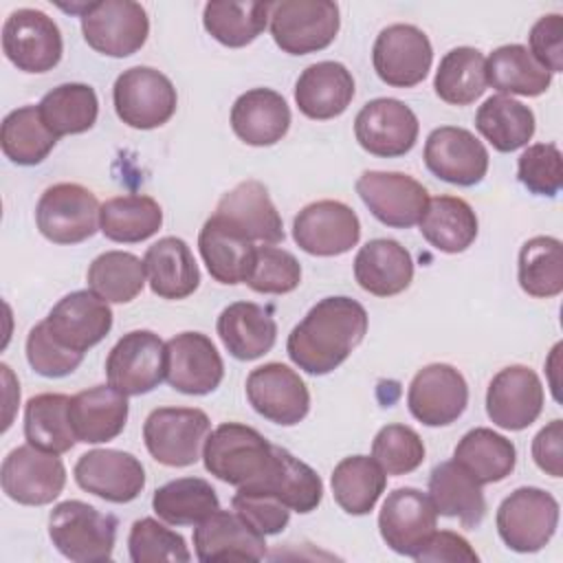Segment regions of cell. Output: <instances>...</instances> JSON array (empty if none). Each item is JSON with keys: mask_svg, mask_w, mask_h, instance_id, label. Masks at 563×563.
Returning <instances> with one entry per match:
<instances>
[{"mask_svg": "<svg viewBox=\"0 0 563 563\" xmlns=\"http://www.w3.org/2000/svg\"><path fill=\"white\" fill-rule=\"evenodd\" d=\"M75 482L90 495L112 504H128L145 488V468L128 451L92 449L75 464Z\"/></svg>", "mask_w": 563, "mask_h": 563, "instance_id": "7402d4cb", "label": "cell"}, {"mask_svg": "<svg viewBox=\"0 0 563 563\" xmlns=\"http://www.w3.org/2000/svg\"><path fill=\"white\" fill-rule=\"evenodd\" d=\"M209 416L196 407H158L143 424V440L150 455L165 466H191L198 462L207 435Z\"/></svg>", "mask_w": 563, "mask_h": 563, "instance_id": "8992f818", "label": "cell"}, {"mask_svg": "<svg viewBox=\"0 0 563 563\" xmlns=\"http://www.w3.org/2000/svg\"><path fill=\"white\" fill-rule=\"evenodd\" d=\"M231 506L264 537L282 532L290 519V508L284 501L253 486H240L231 499Z\"/></svg>", "mask_w": 563, "mask_h": 563, "instance_id": "9f6ffc18", "label": "cell"}, {"mask_svg": "<svg viewBox=\"0 0 563 563\" xmlns=\"http://www.w3.org/2000/svg\"><path fill=\"white\" fill-rule=\"evenodd\" d=\"M271 2H233L213 0L205 4L202 24L205 31L229 48H242L257 40L266 29Z\"/></svg>", "mask_w": 563, "mask_h": 563, "instance_id": "ee69618b", "label": "cell"}, {"mask_svg": "<svg viewBox=\"0 0 563 563\" xmlns=\"http://www.w3.org/2000/svg\"><path fill=\"white\" fill-rule=\"evenodd\" d=\"M356 194L378 222L394 229L418 224L429 205L427 187L402 172H363Z\"/></svg>", "mask_w": 563, "mask_h": 563, "instance_id": "4fadbf2b", "label": "cell"}, {"mask_svg": "<svg viewBox=\"0 0 563 563\" xmlns=\"http://www.w3.org/2000/svg\"><path fill=\"white\" fill-rule=\"evenodd\" d=\"M486 86V57L473 46L451 48L433 77L435 95L451 106H471Z\"/></svg>", "mask_w": 563, "mask_h": 563, "instance_id": "f6af8a7d", "label": "cell"}, {"mask_svg": "<svg viewBox=\"0 0 563 563\" xmlns=\"http://www.w3.org/2000/svg\"><path fill=\"white\" fill-rule=\"evenodd\" d=\"M0 482L9 499L22 506H46L64 490L66 468L57 453L22 444L4 457Z\"/></svg>", "mask_w": 563, "mask_h": 563, "instance_id": "8fae6325", "label": "cell"}, {"mask_svg": "<svg viewBox=\"0 0 563 563\" xmlns=\"http://www.w3.org/2000/svg\"><path fill=\"white\" fill-rule=\"evenodd\" d=\"M86 282L108 303H128L145 286V264L134 253L106 251L90 262Z\"/></svg>", "mask_w": 563, "mask_h": 563, "instance_id": "681fc988", "label": "cell"}, {"mask_svg": "<svg viewBox=\"0 0 563 563\" xmlns=\"http://www.w3.org/2000/svg\"><path fill=\"white\" fill-rule=\"evenodd\" d=\"M354 99V77L341 62H317L303 68L295 84V103L301 114L328 121L347 110Z\"/></svg>", "mask_w": 563, "mask_h": 563, "instance_id": "f1b7e54d", "label": "cell"}, {"mask_svg": "<svg viewBox=\"0 0 563 563\" xmlns=\"http://www.w3.org/2000/svg\"><path fill=\"white\" fill-rule=\"evenodd\" d=\"M433 62V48L427 33L413 24L385 26L372 48L376 75L394 88L418 86Z\"/></svg>", "mask_w": 563, "mask_h": 563, "instance_id": "5bb4252c", "label": "cell"}, {"mask_svg": "<svg viewBox=\"0 0 563 563\" xmlns=\"http://www.w3.org/2000/svg\"><path fill=\"white\" fill-rule=\"evenodd\" d=\"M271 35L288 55H308L328 48L341 26L339 4L332 0L271 2Z\"/></svg>", "mask_w": 563, "mask_h": 563, "instance_id": "5b68a950", "label": "cell"}, {"mask_svg": "<svg viewBox=\"0 0 563 563\" xmlns=\"http://www.w3.org/2000/svg\"><path fill=\"white\" fill-rule=\"evenodd\" d=\"M145 275L154 295L161 299H185L200 286V271L191 249L176 235L161 238L147 246Z\"/></svg>", "mask_w": 563, "mask_h": 563, "instance_id": "d6a6232c", "label": "cell"}, {"mask_svg": "<svg viewBox=\"0 0 563 563\" xmlns=\"http://www.w3.org/2000/svg\"><path fill=\"white\" fill-rule=\"evenodd\" d=\"M62 9L79 13L86 44L108 57L134 55L150 35L147 13L132 0H101Z\"/></svg>", "mask_w": 563, "mask_h": 563, "instance_id": "277c9868", "label": "cell"}, {"mask_svg": "<svg viewBox=\"0 0 563 563\" xmlns=\"http://www.w3.org/2000/svg\"><path fill=\"white\" fill-rule=\"evenodd\" d=\"M435 523L438 512L429 495L411 486L391 490L378 512V530L383 541L394 552L405 556L418 554L424 541L433 534Z\"/></svg>", "mask_w": 563, "mask_h": 563, "instance_id": "603a6c76", "label": "cell"}, {"mask_svg": "<svg viewBox=\"0 0 563 563\" xmlns=\"http://www.w3.org/2000/svg\"><path fill=\"white\" fill-rule=\"evenodd\" d=\"M301 282V264L284 249L262 244L255 249L253 266L246 277V286L262 295L292 292Z\"/></svg>", "mask_w": 563, "mask_h": 563, "instance_id": "816d5d0a", "label": "cell"}, {"mask_svg": "<svg viewBox=\"0 0 563 563\" xmlns=\"http://www.w3.org/2000/svg\"><path fill=\"white\" fill-rule=\"evenodd\" d=\"M231 128L246 145H275L290 128V108L277 90L251 88L235 99L231 108Z\"/></svg>", "mask_w": 563, "mask_h": 563, "instance_id": "f546056e", "label": "cell"}, {"mask_svg": "<svg viewBox=\"0 0 563 563\" xmlns=\"http://www.w3.org/2000/svg\"><path fill=\"white\" fill-rule=\"evenodd\" d=\"M44 323L62 345L86 354L110 332L112 310L97 292L75 290L51 308Z\"/></svg>", "mask_w": 563, "mask_h": 563, "instance_id": "cb8c5ba5", "label": "cell"}, {"mask_svg": "<svg viewBox=\"0 0 563 563\" xmlns=\"http://www.w3.org/2000/svg\"><path fill=\"white\" fill-rule=\"evenodd\" d=\"M205 468L231 484H260L273 468L275 444H271L257 429L242 422H222L216 427L202 449Z\"/></svg>", "mask_w": 563, "mask_h": 563, "instance_id": "7a4b0ae2", "label": "cell"}, {"mask_svg": "<svg viewBox=\"0 0 563 563\" xmlns=\"http://www.w3.org/2000/svg\"><path fill=\"white\" fill-rule=\"evenodd\" d=\"M165 380L187 396H205L218 389L224 363L213 341L202 332H180L165 343Z\"/></svg>", "mask_w": 563, "mask_h": 563, "instance_id": "ffe728a7", "label": "cell"}, {"mask_svg": "<svg viewBox=\"0 0 563 563\" xmlns=\"http://www.w3.org/2000/svg\"><path fill=\"white\" fill-rule=\"evenodd\" d=\"M486 81L499 95L539 97L550 88L552 73L532 57L528 46L506 44L488 55Z\"/></svg>", "mask_w": 563, "mask_h": 563, "instance_id": "8d00e7d4", "label": "cell"}, {"mask_svg": "<svg viewBox=\"0 0 563 563\" xmlns=\"http://www.w3.org/2000/svg\"><path fill=\"white\" fill-rule=\"evenodd\" d=\"M70 396L66 394H37L24 407V438L29 444L48 451L66 453L75 446L77 438L70 424Z\"/></svg>", "mask_w": 563, "mask_h": 563, "instance_id": "b9f144b4", "label": "cell"}, {"mask_svg": "<svg viewBox=\"0 0 563 563\" xmlns=\"http://www.w3.org/2000/svg\"><path fill=\"white\" fill-rule=\"evenodd\" d=\"M48 130L59 139L88 132L99 114V99L88 84H62L48 90L37 103Z\"/></svg>", "mask_w": 563, "mask_h": 563, "instance_id": "7dc6e473", "label": "cell"}, {"mask_svg": "<svg viewBox=\"0 0 563 563\" xmlns=\"http://www.w3.org/2000/svg\"><path fill=\"white\" fill-rule=\"evenodd\" d=\"M517 277L523 292L537 299L556 297L563 290V246L552 235H537L519 251Z\"/></svg>", "mask_w": 563, "mask_h": 563, "instance_id": "c3c4849f", "label": "cell"}, {"mask_svg": "<svg viewBox=\"0 0 563 563\" xmlns=\"http://www.w3.org/2000/svg\"><path fill=\"white\" fill-rule=\"evenodd\" d=\"M251 486L275 495L290 510L301 515L312 512L323 497V482L317 471L282 446H275V462L271 473L260 484Z\"/></svg>", "mask_w": 563, "mask_h": 563, "instance_id": "74e56055", "label": "cell"}, {"mask_svg": "<svg viewBox=\"0 0 563 563\" xmlns=\"http://www.w3.org/2000/svg\"><path fill=\"white\" fill-rule=\"evenodd\" d=\"M429 499L438 515L457 519L475 530L486 515L482 484H477L457 462H440L429 475Z\"/></svg>", "mask_w": 563, "mask_h": 563, "instance_id": "836d02e7", "label": "cell"}, {"mask_svg": "<svg viewBox=\"0 0 563 563\" xmlns=\"http://www.w3.org/2000/svg\"><path fill=\"white\" fill-rule=\"evenodd\" d=\"M530 53L552 75L563 70V15L548 13L530 29Z\"/></svg>", "mask_w": 563, "mask_h": 563, "instance_id": "6f0895ef", "label": "cell"}, {"mask_svg": "<svg viewBox=\"0 0 563 563\" xmlns=\"http://www.w3.org/2000/svg\"><path fill=\"white\" fill-rule=\"evenodd\" d=\"M475 128L497 152H515L532 139L534 112L508 95H493L477 108Z\"/></svg>", "mask_w": 563, "mask_h": 563, "instance_id": "ab89813d", "label": "cell"}, {"mask_svg": "<svg viewBox=\"0 0 563 563\" xmlns=\"http://www.w3.org/2000/svg\"><path fill=\"white\" fill-rule=\"evenodd\" d=\"M128 550L134 563H187L191 559L185 539L152 517L132 523Z\"/></svg>", "mask_w": 563, "mask_h": 563, "instance_id": "f907efd6", "label": "cell"}, {"mask_svg": "<svg viewBox=\"0 0 563 563\" xmlns=\"http://www.w3.org/2000/svg\"><path fill=\"white\" fill-rule=\"evenodd\" d=\"M101 205L97 196L77 183L48 187L35 207V224L53 244H79L99 229Z\"/></svg>", "mask_w": 563, "mask_h": 563, "instance_id": "9c48e42d", "label": "cell"}, {"mask_svg": "<svg viewBox=\"0 0 563 563\" xmlns=\"http://www.w3.org/2000/svg\"><path fill=\"white\" fill-rule=\"evenodd\" d=\"M418 117L413 110L391 97L367 101L354 119V136L358 145L380 158H396L411 152L418 141Z\"/></svg>", "mask_w": 563, "mask_h": 563, "instance_id": "9a60e30c", "label": "cell"}, {"mask_svg": "<svg viewBox=\"0 0 563 563\" xmlns=\"http://www.w3.org/2000/svg\"><path fill=\"white\" fill-rule=\"evenodd\" d=\"M424 165L444 183L473 187L488 172V150L473 132L455 125H442L424 141Z\"/></svg>", "mask_w": 563, "mask_h": 563, "instance_id": "d6986e66", "label": "cell"}, {"mask_svg": "<svg viewBox=\"0 0 563 563\" xmlns=\"http://www.w3.org/2000/svg\"><path fill=\"white\" fill-rule=\"evenodd\" d=\"M227 352L238 361H255L273 350L277 323L266 308L253 301L229 303L216 323Z\"/></svg>", "mask_w": 563, "mask_h": 563, "instance_id": "1f68e13d", "label": "cell"}, {"mask_svg": "<svg viewBox=\"0 0 563 563\" xmlns=\"http://www.w3.org/2000/svg\"><path fill=\"white\" fill-rule=\"evenodd\" d=\"M534 464L550 477L563 475V420L548 422L532 440Z\"/></svg>", "mask_w": 563, "mask_h": 563, "instance_id": "91938a15", "label": "cell"}, {"mask_svg": "<svg viewBox=\"0 0 563 563\" xmlns=\"http://www.w3.org/2000/svg\"><path fill=\"white\" fill-rule=\"evenodd\" d=\"M422 238L442 253H462L477 238V216L473 207L457 196H435L420 218Z\"/></svg>", "mask_w": 563, "mask_h": 563, "instance_id": "d590c367", "label": "cell"}, {"mask_svg": "<svg viewBox=\"0 0 563 563\" xmlns=\"http://www.w3.org/2000/svg\"><path fill=\"white\" fill-rule=\"evenodd\" d=\"M48 537L68 561H110L117 541V519L86 501L66 499L48 515Z\"/></svg>", "mask_w": 563, "mask_h": 563, "instance_id": "3957f363", "label": "cell"}, {"mask_svg": "<svg viewBox=\"0 0 563 563\" xmlns=\"http://www.w3.org/2000/svg\"><path fill=\"white\" fill-rule=\"evenodd\" d=\"M453 462H457L477 484H495L515 471L517 449L501 433L488 427H475L457 442Z\"/></svg>", "mask_w": 563, "mask_h": 563, "instance_id": "e575fe53", "label": "cell"}, {"mask_svg": "<svg viewBox=\"0 0 563 563\" xmlns=\"http://www.w3.org/2000/svg\"><path fill=\"white\" fill-rule=\"evenodd\" d=\"M367 332V312L352 297H323L290 330L286 352L290 361L312 376L336 369Z\"/></svg>", "mask_w": 563, "mask_h": 563, "instance_id": "6da1fadb", "label": "cell"}, {"mask_svg": "<svg viewBox=\"0 0 563 563\" xmlns=\"http://www.w3.org/2000/svg\"><path fill=\"white\" fill-rule=\"evenodd\" d=\"M497 532L515 552H539L559 526V501L543 488L521 486L497 508Z\"/></svg>", "mask_w": 563, "mask_h": 563, "instance_id": "52a82bcc", "label": "cell"}, {"mask_svg": "<svg viewBox=\"0 0 563 563\" xmlns=\"http://www.w3.org/2000/svg\"><path fill=\"white\" fill-rule=\"evenodd\" d=\"M57 136L44 123L37 106H22L11 110L0 130V145L4 156L22 167L40 165L55 147Z\"/></svg>", "mask_w": 563, "mask_h": 563, "instance_id": "bcb514c9", "label": "cell"}, {"mask_svg": "<svg viewBox=\"0 0 563 563\" xmlns=\"http://www.w3.org/2000/svg\"><path fill=\"white\" fill-rule=\"evenodd\" d=\"M26 361L33 367V372H37L40 376L62 378L73 374L81 365L84 354L62 345L48 332L46 323L40 321L37 325L31 328L26 336Z\"/></svg>", "mask_w": 563, "mask_h": 563, "instance_id": "11a10c76", "label": "cell"}, {"mask_svg": "<svg viewBox=\"0 0 563 563\" xmlns=\"http://www.w3.org/2000/svg\"><path fill=\"white\" fill-rule=\"evenodd\" d=\"M198 249L209 275L220 284L235 286L246 282L257 246L242 231L213 213L200 229Z\"/></svg>", "mask_w": 563, "mask_h": 563, "instance_id": "4316f807", "label": "cell"}, {"mask_svg": "<svg viewBox=\"0 0 563 563\" xmlns=\"http://www.w3.org/2000/svg\"><path fill=\"white\" fill-rule=\"evenodd\" d=\"M354 279L369 295L394 297L413 279L411 253L389 238L369 240L354 257Z\"/></svg>", "mask_w": 563, "mask_h": 563, "instance_id": "4dcf8cb0", "label": "cell"}, {"mask_svg": "<svg viewBox=\"0 0 563 563\" xmlns=\"http://www.w3.org/2000/svg\"><path fill=\"white\" fill-rule=\"evenodd\" d=\"M416 561L429 563V561H466V563H477L479 556L471 548V543L451 530H433V534L424 541V545L418 550L413 556Z\"/></svg>", "mask_w": 563, "mask_h": 563, "instance_id": "680465c9", "label": "cell"}, {"mask_svg": "<svg viewBox=\"0 0 563 563\" xmlns=\"http://www.w3.org/2000/svg\"><path fill=\"white\" fill-rule=\"evenodd\" d=\"M330 484L334 501L347 515H367L387 486V473L374 457L350 455L334 466Z\"/></svg>", "mask_w": 563, "mask_h": 563, "instance_id": "60d3db41", "label": "cell"}, {"mask_svg": "<svg viewBox=\"0 0 563 563\" xmlns=\"http://www.w3.org/2000/svg\"><path fill=\"white\" fill-rule=\"evenodd\" d=\"M165 343L150 330L123 334L106 358L108 385L125 396H141L165 380Z\"/></svg>", "mask_w": 563, "mask_h": 563, "instance_id": "30bf717a", "label": "cell"}, {"mask_svg": "<svg viewBox=\"0 0 563 563\" xmlns=\"http://www.w3.org/2000/svg\"><path fill=\"white\" fill-rule=\"evenodd\" d=\"M246 398L266 420L292 427L310 411V391L301 376L284 363H266L246 376Z\"/></svg>", "mask_w": 563, "mask_h": 563, "instance_id": "e0dca14e", "label": "cell"}, {"mask_svg": "<svg viewBox=\"0 0 563 563\" xmlns=\"http://www.w3.org/2000/svg\"><path fill=\"white\" fill-rule=\"evenodd\" d=\"M216 216L224 218L253 242L277 244L284 240L282 216L260 180H242L227 191L216 207Z\"/></svg>", "mask_w": 563, "mask_h": 563, "instance_id": "484cf974", "label": "cell"}, {"mask_svg": "<svg viewBox=\"0 0 563 563\" xmlns=\"http://www.w3.org/2000/svg\"><path fill=\"white\" fill-rule=\"evenodd\" d=\"M361 222L352 207L339 200L306 205L292 220V240L317 257H336L358 244Z\"/></svg>", "mask_w": 563, "mask_h": 563, "instance_id": "2e32d148", "label": "cell"}, {"mask_svg": "<svg viewBox=\"0 0 563 563\" xmlns=\"http://www.w3.org/2000/svg\"><path fill=\"white\" fill-rule=\"evenodd\" d=\"M519 183L537 196H556L563 187L561 152L554 143H534L517 161Z\"/></svg>", "mask_w": 563, "mask_h": 563, "instance_id": "db71d44e", "label": "cell"}, {"mask_svg": "<svg viewBox=\"0 0 563 563\" xmlns=\"http://www.w3.org/2000/svg\"><path fill=\"white\" fill-rule=\"evenodd\" d=\"M372 457L387 475H407L422 464L424 442L407 424H387L374 435Z\"/></svg>", "mask_w": 563, "mask_h": 563, "instance_id": "f5cc1de1", "label": "cell"}, {"mask_svg": "<svg viewBox=\"0 0 563 563\" xmlns=\"http://www.w3.org/2000/svg\"><path fill=\"white\" fill-rule=\"evenodd\" d=\"M2 51L24 73H48L62 59L64 40L44 11L18 9L2 24Z\"/></svg>", "mask_w": 563, "mask_h": 563, "instance_id": "7c38bea8", "label": "cell"}, {"mask_svg": "<svg viewBox=\"0 0 563 563\" xmlns=\"http://www.w3.org/2000/svg\"><path fill=\"white\" fill-rule=\"evenodd\" d=\"M196 556L211 561H260L266 556V541L235 510H216L194 530Z\"/></svg>", "mask_w": 563, "mask_h": 563, "instance_id": "d4e9b609", "label": "cell"}, {"mask_svg": "<svg viewBox=\"0 0 563 563\" xmlns=\"http://www.w3.org/2000/svg\"><path fill=\"white\" fill-rule=\"evenodd\" d=\"M163 224L161 205L145 194H123L106 200L99 211L101 233L121 244H136L152 238Z\"/></svg>", "mask_w": 563, "mask_h": 563, "instance_id": "f35d334b", "label": "cell"}, {"mask_svg": "<svg viewBox=\"0 0 563 563\" xmlns=\"http://www.w3.org/2000/svg\"><path fill=\"white\" fill-rule=\"evenodd\" d=\"M70 424L77 442L101 444L114 440L128 422V396L112 385H95L70 396Z\"/></svg>", "mask_w": 563, "mask_h": 563, "instance_id": "83f0119b", "label": "cell"}, {"mask_svg": "<svg viewBox=\"0 0 563 563\" xmlns=\"http://www.w3.org/2000/svg\"><path fill=\"white\" fill-rule=\"evenodd\" d=\"M152 508L172 526H198L220 508V501L207 479L178 477L154 490Z\"/></svg>", "mask_w": 563, "mask_h": 563, "instance_id": "7bdbcfd3", "label": "cell"}, {"mask_svg": "<svg viewBox=\"0 0 563 563\" xmlns=\"http://www.w3.org/2000/svg\"><path fill=\"white\" fill-rule=\"evenodd\" d=\"M543 409V385L528 365L499 369L486 389V413L493 424L506 431L530 427Z\"/></svg>", "mask_w": 563, "mask_h": 563, "instance_id": "44dd1931", "label": "cell"}, {"mask_svg": "<svg viewBox=\"0 0 563 563\" xmlns=\"http://www.w3.org/2000/svg\"><path fill=\"white\" fill-rule=\"evenodd\" d=\"M117 117L134 130L165 125L178 106V95L169 77L150 66L123 70L112 88Z\"/></svg>", "mask_w": 563, "mask_h": 563, "instance_id": "ba28073f", "label": "cell"}, {"mask_svg": "<svg viewBox=\"0 0 563 563\" xmlns=\"http://www.w3.org/2000/svg\"><path fill=\"white\" fill-rule=\"evenodd\" d=\"M466 405L468 385L453 365H424L409 383L407 407L411 416L427 427H446L455 422Z\"/></svg>", "mask_w": 563, "mask_h": 563, "instance_id": "ac0fdd59", "label": "cell"}]
</instances>
